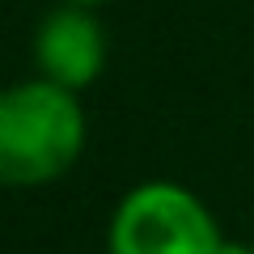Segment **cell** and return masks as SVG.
<instances>
[{
    "label": "cell",
    "mask_w": 254,
    "mask_h": 254,
    "mask_svg": "<svg viewBox=\"0 0 254 254\" xmlns=\"http://www.w3.org/2000/svg\"><path fill=\"white\" fill-rule=\"evenodd\" d=\"M85 153V110L72 89L21 81L0 89V187H47Z\"/></svg>",
    "instance_id": "obj_1"
},
{
    "label": "cell",
    "mask_w": 254,
    "mask_h": 254,
    "mask_svg": "<svg viewBox=\"0 0 254 254\" xmlns=\"http://www.w3.org/2000/svg\"><path fill=\"white\" fill-rule=\"evenodd\" d=\"M110 254H220L225 233L208 203L182 182H140L119 199L106 233Z\"/></svg>",
    "instance_id": "obj_2"
},
{
    "label": "cell",
    "mask_w": 254,
    "mask_h": 254,
    "mask_svg": "<svg viewBox=\"0 0 254 254\" xmlns=\"http://www.w3.org/2000/svg\"><path fill=\"white\" fill-rule=\"evenodd\" d=\"M34 64L64 89H89L106 68V30L85 4H60L34 30Z\"/></svg>",
    "instance_id": "obj_3"
},
{
    "label": "cell",
    "mask_w": 254,
    "mask_h": 254,
    "mask_svg": "<svg viewBox=\"0 0 254 254\" xmlns=\"http://www.w3.org/2000/svg\"><path fill=\"white\" fill-rule=\"evenodd\" d=\"M220 254H254V242H225Z\"/></svg>",
    "instance_id": "obj_4"
},
{
    "label": "cell",
    "mask_w": 254,
    "mask_h": 254,
    "mask_svg": "<svg viewBox=\"0 0 254 254\" xmlns=\"http://www.w3.org/2000/svg\"><path fill=\"white\" fill-rule=\"evenodd\" d=\"M64 4H85L89 9V4H106V0H64Z\"/></svg>",
    "instance_id": "obj_5"
}]
</instances>
